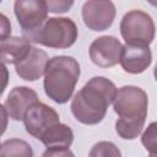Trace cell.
Instances as JSON below:
<instances>
[{
  "label": "cell",
  "mask_w": 157,
  "mask_h": 157,
  "mask_svg": "<svg viewBox=\"0 0 157 157\" xmlns=\"http://www.w3.org/2000/svg\"><path fill=\"white\" fill-rule=\"evenodd\" d=\"M59 121L60 119L56 110L39 101L27 110L23 118L26 131L38 140Z\"/></svg>",
  "instance_id": "8"
},
{
  "label": "cell",
  "mask_w": 157,
  "mask_h": 157,
  "mask_svg": "<svg viewBox=\"0 0 157 157\" xmlns=\"http://www.w3.org/2000/svg\"><path fill=\"white\" fill-rule=\"evenodd\" d=\"M118 88L114 82L103 76L92 77L72 98L71 113L75 119L86 125L101 123Z\"/></svg>",
  "instance_id": "1"
},
{
  "label": "cell",
  "mask_w": 157,
  "mask_h": 157,
  "mask_svg": "<svg viewBox=\"0 0 157 157\" xmlns=\"http://www.w3.org/2000/svg\"><path fill=\"white\" fill-rule=\"evenodd\" d=\"M48 6L44 0H15L13 12L22 33L39 28L48 16Z\"/></svg>",
  "instance_id": "7"
},
{
  "label": "cell",
  "mask_w": 157,
  "mask_h": 157,
  "mask_svg": "<svg viewBox=\"0 0 157 157\" xmlns=\"http://www.w3.org/2000/svg\"><path fill=\"white\" fill-rule=\"evenodd\" d=\"M47 6H48V10L49 12H53V13H65L67 12L75 0H44Z\"/></svg>",
  "instance_id": "18"
},
{
  "label": "cell",
  "mask_w": 157,
  "mask_h": 157,
  "mask_svg": "<svg viewBox=\"0 0 157 157\" xmlns=\"http://www.w3.org/2000/svg\"><path fill=\"white\" fill-rule=\"evenodd\" d=\"M153 76H155V78H156V81H157V65L155 66V70H153Z\"/></svg>",
  "instance_id": "20"
},
{
  "label": "cell",
  "mask_w": 157,
  "mask_h": 157,
  "mask_svg": "<svg viewBox=\"0 0 157 157\" xmlns=\"http://www.w3.org/2000/svg\"><path fill=\"white\" fill-rule=\"evenodd\" d=\"M150 5H152L153 7H157V0H146Z\"/></svg>",
  "instance_id": "19"
},
{
  "label": "cell",
  "mask_w": 157,
  "mask_h": 157,
  "mask_svg": "<svg viewBox=\"0 0 157 157\" xmlns=\"http://www.w3.org/2000/svg\"><path fill=\"white\" fill-rule=\"evenodd\" d=\"M152 61V54L148 45L130 44L123 45L120 55V65L125 72L141 74L144 72Z\"/></svg>",
  "instance_id": "12"
},
{
  "label": "cell",
  "mask_w": 157,
  "mask_h": 157,
  "mask_svg": "<svg viewBox=\"0 0 157 157\" xmlns=\"http://www.w3.org/2000/svg\"><path fill=\"white\" fill-rule=\"evenodd\" d=\"M42 144L47 147L43 152V156H55V157H66L74 156L70 151V146L74 141V132L70 126L63 123H58L53 125L42 137Z\"/></svg>",
  "instance_id": "10"
},
{
  "label": "cell",
  "mask_w": 157,
  "mask_h": 157,
  "mask_svg": "<svg viewBox=\"0 0 157 157\" xmlns=\"http://www.w3.org/2000/svg\"><path fill=\"white\" fill-rule=\"evenodd\" d=\"M115 13V5L112 0H87L81 11L85 26L96 32L108 29L113 25Z\"/></svg>",
  "instance_id": "6"
},
{
  "label": "cell",
  "mask_w": 157,
  "mask_h": 157,
  "mask_svg": "<svg viewBox=\"0 0 157 157\" xmlns=\"http://www.w3.org/2000/svg\"><path fill=\"white\" fill-rule=\"evenodd\" d=\"M90 156L91 157L93 156H120V151L117 148V146L113 142L101 141L92 147Z\"/></svg>",
  "instance_id": "17"
},
{
  "label": "cell",
  "mask_w": 157,
  "mask_h": 157,
  "mask_svg": "<svg viewBox=\"0 0 157 157\" xmlns=\"http://www.w3.org/2000/svg\"><path fill=\"white\" fill-rule=\"evenodd\" d=\"M120 33L126 43L150 45L155 38L156 27L152 17L147 12L131 10L120 21Z\"/></svg>",
  "instance_id": "5"
},
{
  "label": "cell",
  "mask_w": 157,
  "mask_h": 157,
  "mask_svg": "<svg viewBox=\"0 0 157 157\" xmlns=\"http://www.w3.org/2000/svg\"><path fill=\"white\" fill-rule=\"evenodd\" d=\"M31 43L53 49H66L75 44L78 31L76 23L67 17H49L36 31L22 33Z\"/></svg>",
  "instance_id": "4"
},
{
  "label": "cell",
  "mask_w": 157,
  "mask_h": 157,
  "mask_svg": "<svg viewBox=\"0 0 157 157\" xmlns=\"http://www.w3.org/2000/svg\"><path fill=\"white\" fill-rule=\"evenodd\" d=\"M147 107L148 98L142 88L136 86L118 88L113 108L119 117L115 121V131L121 139L134 140L141 134L147 117Z\"/></svg>",
  "instance_id": "2"
},
{
  "label": "cell",
  "mask_w": 157,
  "mask_h": 157,
  "mask_svg": "<svg viewBox=\"0 0 157 157\" xmlns=\"http://www.w3.org/2000/svg\"><path fill=\"white\" fill-rule=\"evenodd\" d=\"M141 142L150 156H157V121L147 125L141 135Z\"/></svg>",
  "instance_id": "16"
},
{
  "label": "cell",
  "mask_w": 157,
  "mask_h": 157,
  "mask_svg": "<svg viewBox=\"0 0 157 157\" xmlns=\"http://www.w3.org/2000/svg\"><path fill=\"white\" fill-rule=\"evenodd\" d=\"M80 64L72 56L56 55L49 59L44 72V92L55 103H66L80 78Z\"/></svg>",
  "instance_id": "3"
},
{
  "label": "cell",
  "mask_w": 157,
  "mask_h": 157,
  "mask_svg": "<svg viewBox=\"0 0 157 157\" xmlns=\"http://www.w3.org/2000/svg\"><path fill=\"white\" fill-rule=\"evenodd\" d=\"M31 42L25 37H6L1 39L0 55L2 64L20 63L31 50Z\"/></svg>",
  "instance_id": "14"
},
{
  "label": "cell",
  "mask_w": 157,
  "mask_h": 157,
  "mask_svg": "<svg viewBox=\"0 0 157 157\" xmlns=\"http://www.w3.org/2000/svg\"><path fill=\"white\" fill-rule=\"evenodd\" d=\"M49 61L48 54L37 47H32L28 54L15 65L16 74L25 81H37L44 72Z\"/></svg>",
  "instance_id": "13"
},
{
  "label": "cell",
  "mask_w": 157,
  "mask_h": 157,
  "mask_svg": "<svg viewBox=\"0 0 157 157\" xmlns=\"http://www.w3.org/2000/svg\"><path fill=\"white\" fill-rule=\"evenodd\" d=\"M37 102L38 94L36 91L26 86H17L10 91L2 108L9 118L20 121L23 120L27 110Z\"/></svg>",
  "instance_id": "11"
},
{
  "label": "cell",
  "mask_w": 157,
  "mask_h": 157,
  "mask_svg": "<svg viewBox=\"0 0 157 157\" xmlns=\"http://www.w3.org/2000/svg\"><path fill=\"white\" fill-rule=\"evenodd\" d=\"M123 44L113 36L96 38L90 45V58L99 67H112L120 61Z\"/></svg>",
  "instance_id": "9"
},
{
  "label": "cell",
  "mask_w": 157,
  "mask_h": 157,
  "mask_svg": "<svg viewBox=\"0 0 157 157\" xmlns=\"http://www.w3.org/2000/svg\"><path fill=\"white\" fill-rule=\"evenodd\" d=\"M0 153L2 156H23V157L33 156L31 145L23 140H18V139H11V140L4 141L1 145Z\"/></svg>",
  "instance_id": "15"
}]
</instances>
